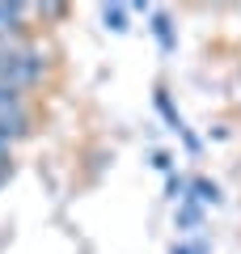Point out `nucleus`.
I'll list each match as a JSON object with an SVG mask.
<instances>
[{
	"label": "nucleus",
	"instance_id": "f257e3e1",
	"mask_svg": "<svg viewBox=\"0 0 241 254\" xmlns=\"http://www.w3.org/2000/svg\"><path fill=\"white\" fill-rule=\"evenodd\" d=\"M51 72V60L34 38H13V43H0V89L26 93L34 98V89L47 85Z\"/></svg>",
	"mask_w": 241,
	"mask_h": 254
},
{
	"label": "nucleus",
	"instance_id": "39448f33",
	"mask_svg": "<svg viewBox=\"0 0 241 254\" xmlns=\"http://www.w3.org/2000/svg\"><path fill=\"white\" fill-rule=\"evenodd\" d=\"M190 199H195L199 203V208H203V203H216V199H220V190H216V182H207V178H199V182H190Z\"/></svg>",
	"mask_w": 241,
	"mask_h": 254
},
{
	"label": "nucleus",
	"instance_id": "20e7f679",
	"mask_svg": "<svg viewBox=\"0 0 241 254\" xmlns=\"http://www.w3.org/2000/svg\"><path fill=\"white\" fill-rule=\"evenodd\" d=\"M178 199H182V212H178V229H182V233H190V229H195L199 220H203V208H199V203L190 199V195H178Z\"/></svg>",
	"mask_w": 241,
	"mask_h": 254
},
{
	"label": "nucleus",
	"instance_id": "6e6552de",
	"mask_svg": "<svg viewBox=\"0 0 241 254\" xmlns=\"http://www.w3.org/2000/svg\"><path fill=\"white\" fill-rule=\"evenodd\" d=\"M174 254H207V246H203V242H182Z\"/></svg>",
	"mask_w": 241,
	"mask_h": 254
},
{
	"label": "nucleus",
	"instance_id": "7ed1b4c3",
	"mask_svg": "<svg viewBox=\"0 0 241 254\" xmlns=\"http://www.w3.org/2000/svg\"><path fill=\"white\" fill-rule=\"evenodd\" d=\"M30 17H34V4H0V43H13V38H30Z\"/></svg>",
	"mask_w": 241,
	"mask_h": 254
},
{
	"label": "nucleus",
	"instance_id": "423d86ee",
	"mask_svg": "<svg viewBox=\"0 0 241 254\" xmlns=\"http://www.w3.org/2000/svg\"><path fill=\"white\" fill-rule=\"evenodd\" d=\"M127 13H131L127 4H106V9H102V21H106L115 34H123V30H127Z\"/></svg>",
	"mask_w": 241,
	"mask_h": 254
},
{
	"label": "nucleus",
	"instance_id": "f03ea898",
	"mask_svg": "<svg viewBox=\"0 0 241 254\" xmlns=\"http://www.w3.org/2000/svg\"><path fill=\"white\" fill-rule=\"evenodd\" d=\"M30 136H34V98L0 89V144L17 148Z\"/></svg>",
	"mask_w": 241,
	"mask_h": 254
},
{
	"label": "nucleus",
	"instance_id": "0eeeda50",
	"mask_svg": "<svg viewBox=\"0 0 241 254\" xmlns=\"http://www.w3.org/2000/svg\"><path fill=\"white\" fill-rule=\"evenodd\" d=\"M152 34H157L161 51H170V47H174V34H170V17H165V13H152Z\"/></svg>",
	"mask_w": 241,
	"mask_h": 254
}]
</instances>
